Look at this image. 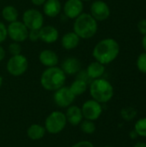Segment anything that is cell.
<instances>
[{"mask_svg": "<svg viewBox=\"0 0 146 147\" xmlns=\"http://www.w3.org/2000/svg\"><path fill=\"white\" fill-rule=\"evenodd\" d=\"M120 53L119 43L112 38H107L100 40L94 47L92 54L96 61L102 65H108L113 62Z\"/></svg>", "mask_w": 146, "mask_h": 147, "instance_id": "1", "label": "cell"}, {"mask_svg": "<svg viewBox=\"0 0 146 147\" xmlns=\"http://www.w3.org/2000/svg\"><path fill=\"white\" fill-rule=\"evenodd\" d=\"M66 75L60 67H47L40 76L41 86L49 91H55L65 86Z\"/></svg>", "mask_w": 146, "mask_h": 147, "instance_id": "2", "label": "cell"}, {"mask_svg": "<svg viewBox=\"0 0 146 147\" xmlns=\"http://www.w3.org/2000/svg\"><path fill=\"white\" fill-rule=\"evenodd\" d=\"M97 29V21L88 13H82L75 19L73 23V32L80 39L87 40L92 38L96 34Z\"/></svg>", "mask_w": 146, "mask_h": 147, "instance_id": "3", "label": "cell"}, {"mask_svg": "<svg viewBox=\"0 0 146 147\" xmlns=\"http://www.w3.org/2000/svg\"><path fill=\"white\" fill-rule=\"evenodd\" d=\"M89 93L95 101L101 104L107 103L114 96V87L108 80L101 78L90 83Z\"/></svg>", "mask_w": 146, "mask_h": 147, "instance_id": "4", "label": "cell"}, {"mask_svg": "<svg viewBox=\"0 0 146 147\" xmlns=\"http://www.w3.org/2000/svg\"><path fill=\"white\" fill-rule=\"evenodd\" d=\"M67 124L65 115L61 111H52L45 121L46 131L51 134H58L61 133Z\"/></svg>", "mask_w": 146, "mask_h": 147, "instance_id": "5", "label": "cell"}, {"mask_svg": "<svg viewBox=\"0 0 146 147\" xmlns=\"http://www.w3.org/2000/svg\"><path fill=\"white\" fill-rule=\"evenodd\" d=\"M7 71L14 77H19L23 75L28 68V59L21 54L11 56V58L8 60L7 65Z\"/></svg>", "mask_w": 146, "mask_h": 147, "instance_id": "6", "label": "cell"}, {"mask_svg": "<svg viewBox=\"0 0 146 147\" xmlns=\"http://www.w3.org/2000/svg\"><path fill=\"white\" fill-rule=\"evenodd\" d=\"M22 22L28 30L40 29L43 27L44 17L42 13L35 9H28L22 15Z\"/></svg>", "mask_w": 146, "mask_h": 147, "instance_id": "7", "label": "cell"}, {"mask_svg": "<svg viewBox=\"0 0 146 147\" xmlns=\"http://www.w3.org/2000/svg\"><path fill=\"white\" fill-rule=\"evenodd\" d=\"M8 36L15 42H23L28 39V29L23 24L22 22L15 21L10 22L7 27Z\"/></svg>", "mask_w": 146, "mask_h": 147, "instance_id": "8", "label": "cell"}, {"mask_svg": "<svg viewBox=\"0 0 146 147\" xmlns=\"http://www.w3.org/2000/svg\"><path fill=\"white\" fill-rule=\"evenodd\" d=\"M76 96L71 92L69 87L63 86L59 88V90L54 91L53 94V101L54 103L62 109L68 108L71 105H72Z\"/></svg>", "mask_w": 146, "mask_h": 147, "instance_id": "9", "label": "cell"}, {"mask_svg": "<svg viewBox=\"0 0 146 147\" xmlns=\"http://www.w3.org/2000/svg\"><path fill=\"white\" fill-rule=\"evenodd\" d=\"M83 119L89 121H96L102 114V104L94 99L87 100L83 102L81 108Z\"/></svg>", "mask_w": 146, "mask_h": 147, "instance_id": "10", "label": "cell"}, {"mask_svg": "<svg viewBox=\"0 0 146 147\" xmlns=\"http://www.w3.org/2000/svg\"><path fill=\"white\" fill-rule=\"evenodd\" d=\"M90 15L96 21H105L110 16V9L108 5L102 0L94 1L90 6Z\"/></svg>", "mask_w": 146, "mask_h": 147, "instance_id": "11", "label": "cell"}, {"mask_svg": "<svg viewBox=\"0 0 146 147\" xmlns=\"http://www.w3.org/2000/svg\"><path fill=\"white\" fill-rule=\"evenodd\" d=\"M64 13L70 19H76L83 11V2L81 0H67L64 4Z\"/></svg>", "mask_w": 146, "mask_h": 147, "instance_id": "12", "label": "cell"}, {"mask_svg": "<svg viewBox=\"0 0 146 147\" xmlns=\"http://www.w3.org/2000/svg\"><path fill=\"white\" fill-rule=\"evenodd\" d=\"M59 39L58 29L51 25L43 26L40 29V40L46 44H52Z\"/></svg>", "mask_w": 146, "mask_h": 147, "instance_id": "13", "label": "cell"}, {"mask_svg": "<svg viewBox=\"0 0 146 147\" xmlns=\"http://www.w3.org/2000/svg\"><path fill=\"white\" fill-rule=\"evenodd\" d=\"M39 60L41 65L46 67L57 66L59 64V56L58 54L50 49H45L41 51L39 54Z\"/></svg>", "mask_w": 146, "mask_h": 147, "instance_id": "14", "label": "cell"}, {"mask_svg": "<svg viewBox=\"0 0 146 147\" xmlns=\"http://www.w3.org/2000/svg\"><path fill=\"white\" fill-rule=\"evenodd\" d=\"M65 115L67 122H69L72 126L80 125V123L83 120L81 108L76 105H71L70 107H68L66 113Z\"/></svg>", "mask_w": 146, "mask_h": 147, "instance_id": "15", "label": "cell"}, {"mask_svg": "<svg viewBox=\"0 0 146 147\" xmlns=\"http://www.w3.org/2000/svg\"><path fill=\"white\" fill-rule=\"evenodd\" d=\"M60 68L65 75H75L81 70V62L77 58L70 57L64 60Z\"/></svg>", "mask_w": 146, "mask_h": 147, "instance_id": "16", "label": "cell"}, {"mask_svg": "<svg viewBox=\"0 0 146 147\" xmlns=\"http://www.w3.org/2000/svg\"><path fill=\"white\" fill-rule=\"evenodd\" d=\"M62 5L59 0H46L43 4V12L48 17H56L61 12Z\"/></svg>", "mask_w": 146, "mask_h": 147, "instance_id": "17", "label": "cell"}, {"mask_svg": "<svg viewBox=\"0 0 146 147\" xmlns=\"http://www.w3.org/2000/svg\"><path fill=\"white\" fill-rule=\"evenodd\" d=\"M80 42V38L73 31L65 34L61 39V45L65 50L75 49Z\"/></svg>", "mask_w": 146, "mask_h": 147, "instance_id": "18", "label": "cell"}, {"mask_svg": "<svg viewBox=\"0 0 146 147\" xmlns=\"http://www.w3.org/2000/svg\"><path fill=\"white\" fill-rule=\"evenodd\" d=\"M105 72V66L104 65L101 64L98 61H95L90 63L87 69H86V73L89 76L90 79H97L101 78L102 75Z\"/></svg>", "mask_w": 146, "mask_h": 147, "instance_id": "19", "label": "cell"}, {"mask_svg": "<svg viewBox=\"0 0 146 147\" xmlns=\"http://www.w3.org/2000/svg\"><path fill=\"white\" fill-rule=\"evenodd\" d=\"M46 133V131L45 127L40 124H32L27 130V135L32 140H41L45 136Z\"/></svg>", "mask_w": 146, "mask_h": 147, "instance_id": "20", "label": "cell"}, {"mask_svg": "<svg viewBox=\"0 0 146 147\" xmlns=\"http://www.w3.org/2000/svg\"><path fill=\"white\" fill-rule=\"evenodd\" d=\"M2 16L6 22L10 23V22L17 21L18 16H19V13H18L17 9L15 6L6 5L2 9Z\"/></svg>", "mask_w": 146, "mask_h": 147, "instance_id": "21", "label": "cell"}, {"mask_svg": "<svg viewBox=\"0 0 146 147\" xmlns=\"http://www.w3.org/2000/svg\"><path fill=\"white\" fill-rule=\"evenodd\" d=\"M71 92L74 94L75 96H78L83 95L88 89V83L84 80L77 78L75 81L72 82L71 86L69 87Z\"/></svg>", "mask_w": 146, "mask_h": 147, "instance_id": "22", "label": "cell"}, {"mask_svg": "<svg viewBox=\"0 0 146 147\" xmlns=\"http://www.w3.org/2000/svg\"><path fill=\"white\" fill-rule=\"evenodd\" d=\"M80 129L83 133L86 134H93L96 130V126L92 121L89 120H83V121L80 123Z\"/></svg>", "mask_w": 146, "mask_h": 147, "instance_id": "23", "label": "cell"}, {"mask_svg": "<svg viewBox=\"0 0 146 147\" xmlns=\"http://www.w3.org/2000/svg\"><path fill=\"white\" fill-rule=\"evenodd\" d=\"M120 115L122 119L126 121H133L136 115H137V109H135L133 107H126L121 109Z\"/></svg>", "mask_w": 146, "mask_h": 147, "instance_id": "24", "label": "cell"}, {"mask_svg": "<svg viewBox=\"0 0 146 147\" xmlns=\"http://www.w3.org/2000/svg\"><path fill=\"white\" fill-rule=\"evenodd\" d=\"M134 130L139 136L146 138V118H141L135 123Z\"/></svg>", "mask_w": 146, "mask_h": 147, "instance_id": "25", "label": "cell"}, {"mask_svg": "<svg viewBox=\"0 0 146 147\" xmlns=\"http://www.w3.org/2000/svg\"><path fill=\"white\" fill-rule=\"evenodd\" d=\"M137 67L139 71L146 74V52L139 56L137 59Z\"/></svg>", "mask_w": 146, "mask_h": 147, "instance_id": "26", "label": "cell"}, {"mask_svg": "<svg viewBox=\"0 0 146 147\" xmlns=\"http://www.w3.org/2000/svg\"><path fill=\"white\" fill-rule=\"evenodd\" d=\"M9 53L14 56V55H18L22 53V47L19 42L13 41L9 45Z\"/></svg>", "mask_w": 146, "mask_h": 147, "instance_id": "27", "label": "cell"}, {"mask_svg": "<svg viewBox=\"0 0 146 147\" xmlns=\"http://www.w3.org/2000/svg\"><path fill=\"white\" fill-rule=\"evenodd\" d=\"M28 39H29L32 42L38 41L40 40V29H31V30H28Z\"/></svg>", "mask_w": 146, "mask_h": 147, "instance_id": "28", "label": "cell"}, {"mask_svg": "<svg viewBox=\"0 0 146 147\" xmlns=\"http://www.w3.org/2000/svg\"><path fill=\"white\" fill-rule=\"evenodd\" d=\"M8 37V31H7V27L4 25L3 22L0 21V44L3 42Z\"/></svg>", "mask_w": 146, "mask_h": 147, "instance_id": "29", "label": "cell"}, {"mask_svg": "<svg viewBox=\"0 0 146 147\" xmlns=\"http://www.w3.org/2000/svg\"><path fill=\"white\" fill-rule=\"evenodd\" d=\"M138 29L143 35L146 34V19H142L138 23Z\"/></svg>", "mask_w": 146, "mask_h": 147, "instance_id": "30", "label": "cell"}, {"mask_svg": "<svg viewBox=\"0 0 146 147\" xmlns=\"http://www.w3.org/2000/svg\"><path fill=\"white\" fill-rule=\"evenodd\" d=\"M71 147H95L94 145L90 142V141H87V140H82L79 141L76 144H74Z\"/></svg>", "mask_w": 146, "mask_h": 147, "instance_id": "31", "label": "cell"}, {"mask_svg": "<svg viewBox=\"0 0 146 147\" xmlns=\"http://www.w3.org/2000/svg\"><path fill=\"white\" fill-rule=\"evenodd\" d=\"M46 0H31L32 3L35 6H41L45 3Z\"/></svg>", "mask_w": 146, "mask_h": 147, "instance_id": "32", "label": "cell"}, {"mask_svg": "<svg viewBox=\"0 0 146 147\" xmlns=\"http://www.w3.org/2000/svg\"><path fill=\"white\" fill-rule=\"evenodd\" d=\"M5 55H6V52H5L4 48H3V47L1 46V44H0V62H1L2 60L4 59Z\"/></svg>", "mask_w": 146, "mask_h": 147, "instance_id": "33", "label": "cell"}, {"mask_svg": "<svg viewBox=\"0 0 146 147\" xmlns=\"http://www.w3.org/2000/svg\"><path fill=\"white\" fill-rule=\"evenodd\" d=\"M129 136H130V138H131L132 140H135V139H137V138L139 137V135H138V134L136 133V131H135V130L131 131V132H130Z\"/></svg>", "mask_w": 146, "mask_h": 147, "instance_id": "34", "label": "cell"}, {"mask_svg": "<svg viewBox=\"0 0 146 147\" xmlns=\"http://www.w3.org/2000/svg\"><path fill=\"white\" fill-rule=\"evenodd\" d=\"M142 46H143L145 51L146 52V34L144 35V37H143V39H142Z\"/></svg>", "mask_w": 146, "mask_h": 147, "instance_id": "35", "label": "cell"}, {"mask_svg": "<svg viewBox=\"0 0 146 147\" xmlns=\"http://www.w3.org/2000/svg\"><path fill=\"white\" fill-rule=\"evenodd\" d=\"M133 147H146V143H145V142H139Z\"/></svg>", "mask_w": 146, "mask_h": 147, "instance_id": "36", "label": "cell"}, {"mask_svg": "<svg viewBox=\"0 0 146 147\" xmlns=\"http://www.w3.org/2000/svg\"><path fill=\"white\" fill-rule=\"evenodd\" d=\"M2 84H3V78H2V76L0 75V88H1V86H2Z\"/></svg>", "mask_w": 146, "mask_h": 147, "instance_id": "37", "label": "cell"}, {"mask_svg": "<svg viewBox=\"0 0 146 147\" xmlns=\"http://www.w3.org/2000/svg\"><path fill=\"white\" fill-rule=\"evenodd\" d=\"M82 2H89V1H91V0H81Z\"/></svg>", "mask_w": 146, "mask_h": 147, "instance_id": "38", "label": "cell"}, {"mask_svg": "<svg viewBox=\"0 0 146 147\" xmlns=\"http://www.w3.org/2000/svg\"><path fill=\"white\" fill-rule=\"evenodd\" d=\"M102 147H113V146H102Z\"/></svg>", "mask_w": 146, "mask_h": 147, "instance_id": "39", "label": "cell"}, {"mask_svg": "<svg viewBox=\"0 0 146 147\" xmlns=\"http://www.w3.org/2000/svg\"><path fill=\"white\" fill-rule=\"evenodd\" d=\"M145 84H146V82H145Z\"/></svg>", "mask_w": 146, "mask_h": 147, "instance_id": "40", "label": "cell"}, {"mask_svg": "<svg viewBox=\"0 0 146 147\" xmlns=\"http://www.w3.org/2000/svg\"><path fill=\"white\" fill-rule=\"evenodd\" d=\"M0 1H1V0H0Z\"/></svg>", "mask_w": 146, "mask_h": 147, "instance_id": "41", "label": "cell"}]
</instances>
